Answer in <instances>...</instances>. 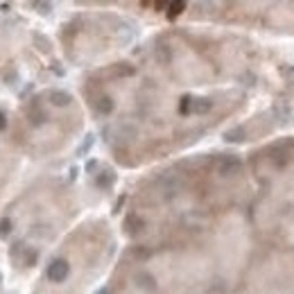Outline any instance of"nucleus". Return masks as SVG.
Listing matches in <instances>:
<instances>
[{
	"mask_svg": "<svg viewBox=\"0 0 294 294\" xmlns=\"http://www.w3.org/2000/svg\"><path fill=\"white\" fill-rule=\"evenodd\" d=\"M48 276H50V281H64V278L68 276V262L64 260H55L52 265L48 267Z\"/></svg>",
	"mask_w": 294,
	"mask_h": 294,
	"instance_id": "1",
	"label": "nucleus"
},
{
	"mask_svg": "<svg viewBox=\"0 0 294 294\" xmlns=\"http://www.w3.org/2000/svg\"><path fill=\"white\" fill-rule=\"evenodd\" d=\"M240 167H242V163H240L238 156H227V159L222 161V165H219V172H222V175H231V172H238Z\"/></svg>",
	"mask_w": 294,
	"mask_h": 294,
	"instance_id": "2",
	"label": "nucleus"
},
{
	"mask_svg": "<svg viewBox=\"0 0 294 294\" xmlns=\"http://www.w3.org/2000/svg\"><path fill=\"white\" fill-rule=\"evenodd\" d=\"M224 138H227V140H233V143H240V140H244V129H242V127L229 129L227 134H224Z\"/></svg>",
	"mask_w": 294,
	"mask_h": 294,
	"instance_id": "3",
	"label": "nucleus"
},
{
	"mask_svg": "<svg viewBox=\"0 0 294 294\" xmlns=\"http://www.w3.org/2000/svg\"><path fill=\"white\" fill-rule=\"evenodd\" d=\"M208 109H211V100H195V102H192V111L195 113H206Z\"/></svg>",
	"mask_w": 294,
	"mask_h": 294,
	"instance_id": "4",
	"label": "nucleus"
},
{
	"mask_svg": "<svg viewBox=\"0 0 294 294\" xmlns=\"http://www.w3.org/2000/svg\"><path fill=\"white\" fill-rule=\"evenodd\" d=\"M52 100H55V104L64 107V104L70 102V95H66V93H52Z\"/></svg>",
	"mask_w": 294,
	"mask_h": 294,
	"instance_id": "5",
	"label": "nucleus"
},
{
	"mask_svg": "<svg viewBox=\"0 0 294 294\" xmlns=\"http://www.w3.org/2000/svg\"><path fill=\"white\" fill-rule=\"evenodd\" d=\"M97 109H100V111H102V113H109V111H111V109H113L111 100H109V97H102V100H100V104H97Z\"/></svg>",
	"mask_w": 294,
	"mask_h": 294,
	"instance_id": "6",
	"label": "nucleus"
},
{
	"mask_svg": "<svg viewBox=\"0 0 294 294\" xmlns=\"http://www.w3.org/2000/svg\"><path fill=\"white\" fill-rule=\"evenodd\" d=\"M186 7L183 3H175V5H170V18H175L177 14H181V9Z\"/></svg>",
	"mask_w": 294,
	"mask_h": 294,
	"instance_id": "7",
	"label": "nucleus"
},
{
	"mask_svg": "<svg viewBox=\"0 0 294 294\" xmlns=\"http://www.w3.org/2000/svg\"><path fill=\"white\" fill-rule=\"evenodd\" d=\"M283 77H287L290 80V84H294V66H287V68H283Z\"/></svg>",
	"mask_w": 294,
	"mask_h": 294,
	"instance_id": "8",
	"label": "nucleus"
},
{
	"mask_svg": "<svg viewBox=\"0 0 294 294\" xmlns=\"http://www.w3.org/2000/svg\"><path fill=\"white\" fill-rule=\"evenodd\" d=\"M91 145H93V136H86V143H84V145L80 147V154H84V152L91 150Z\"/></svg>",
	"mask_w": 294,
	"mask_h": 294,
	"instance_id": "9",
	"label": "nucleus"
}]
</instances>
